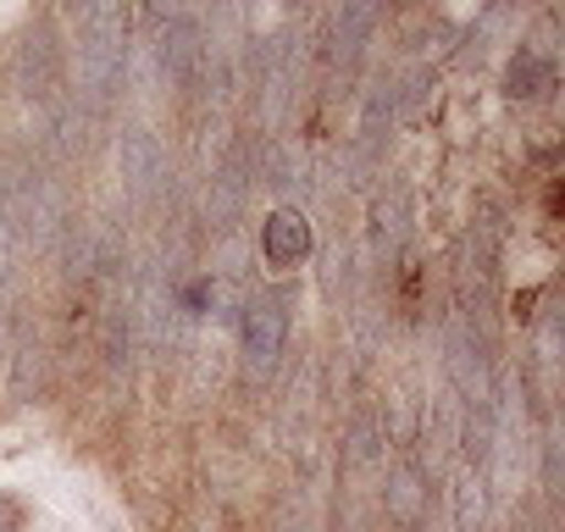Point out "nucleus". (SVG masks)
<instances>
[{"label":"nucleus","mask_w":565,"mask_h":532,"mask_svg":"<svg viewBox=\"0 0 565 532\" xmlns=\"http://www.w3.org/2000/svg\"><path fill=\"white\" fill-rule=\"evenodd\" d=\"M548 89H554V62L521 51V56L510 62V95H515V100H543Z\"/></svg>","instance_id":"obj_3"},{"label":"nucleus","mask_w":565,"mask_h":532,"mask_svg":"<svg viewBox=\"0 0 565 532\" xmlns=\"http://www.w3.org/2000/svg\"><path fill=\"white\" fill-rule=\"evenodd\" d=\"M306 255H311V222L300 211L282 205L260 222V260L271 273H295V266H306Z\"/></svg>","instance_id":"obj_2"},{"label":"nucleus","mask_w":565,"mask_h":532,"mask_svg":"<svg viewBox=\"0 0 565 532\" xmlns=\"http://www.w3.org/2000/svg\"><path fill=\"white\" fill-rule=\"evenodd\" d=\"M282 333H289V295L255 289L244 300V355H249L255 372H271V361L282 350Z\"/></svg>","instance_id":"obj_1"},{"label":"nucleus","mask_w":565,"mask_h":532,"mask_svg":"<svg viewBox=\"0 0 565 532\" xmlns=\"http://www.w3.org/2000/svg\"><path fill=\"white\" fill-rule=\"evenodd\" d=\"M455 526H460V532H477V526H482V482H477L471 471L455 477Z\"/></svg>","instance_id":"obj_4"}]
</instances>
